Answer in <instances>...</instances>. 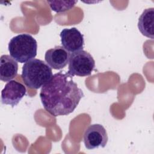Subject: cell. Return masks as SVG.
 I'll return each instance as SVG.
<instances>
[{"mask_svg": "<svg viewBox=\"0 0 154 154\" xmlns=\"http://www.w3.org/2000/svg\"><path fill=\"white\" fill-rule=\"evenodd\" d=\"M68 73L58 72L42 87L40 97L44 108L54 117L72 113L84 96Z\"/></svg>", "mask_w": 154, "mask_h": 154, "instance_id": "cell-1", "label": "cell"}, {"mask_svg": "<svg viewBox=\"0 0 154 154\" xmlns=\"http://www.w3.org/2000/svg\"><path fill=\"white\" fill-rule=\"evenodd\" d=\"M21 76L26 87L37 90L51 78L52 68L45 61L34 58L23 64Z\"/></svg>", "mask_w": 154, "mask_h": 154, "instance_id": "cell-2", "label": "cell"}, {"mask_svg": "<svg viewBox=\"0 0 154 154\" xmlns=\"http://www.w3.org/2000/svg\"><path fill=\"white\" fill-rule=\"evenodd\" d=\"M8 49L13 58L20 63H24L36 57L37 43L31 35L20 34L11 38Z\"/></svg>", "mask_w": 154, "mask_h": 154, "instance_id": "cell-3", "label": "cell"}, {"mask_svg": "<svg viewBox=\"0 0 154 154\" xmlns=\"http://www.w3.org/2000/svg\"><path fill=\"white\" fill-rule=\"evenodd\" d=\"M94 67L95 61L91 55L81 50L70 54L67 73L72 76H87L91 75Z\"/></svg>", "mask_w": 154, "mask_h": 154, "instance_id": "cell-4", "label": "cell"}, {"mask_svg": "<svg viewBox=\"0 0 154 154\" xmlns=\"http://www.w3.org/2000/svg\"><path fill=\"white\" fill-rule=\"evenodd\" d=\"M108 140V137L105 128L100 124L89 126L84 134V143L88 150L105 147Z\"/></svg>", "mask_w": 154, "mask_h": 154, "instance_id": "cell-5", "label": "cell"}, {"mask_svg": "<svg viewBox=\"0 0 154 154\" xmlns=\"http://www.w3.org/2000/svg\"><path fill=\"white\" fill-rule=\"evenodd\" d=\"M24 85L14 80L8 81L1 91V103L14 108L26 94Z\"/></svg>", "mask_w": 154, "mask_h": 154, "instance_id": "cell-6", "label": "cell"}, {"mask_svg": "<svg viewBox=\"0 0 154 154\" xmlns=\"http://www.w3.org/2000/svg\"><path fill=\"white\" fill-rule=\"evenodd\" d=\"M60 36L63 47L69 52L73 53L83 50L84 35L76 28H64L61 31Z\"/></svg>", "mask_w": 154, "mask_h": 154, "instance_id": "cell-7", "label": "cell"}, {"mask_svg": "<svg viewBox=\"0 0 154 154\" xmlns=\"http://www.w3.org/2000/svg\"><path fill=\"white\" fill-rule=\"evenodd\" d=\"M70 54L63 46H55L46 51L45 54L46 63L52 69L60 70L69 63Z\"/></svg>", "mask_w": 154, "mask_h": 154, "instance_id": "cell-8", "label": "cell"}, {"mask_svg": "<svg viewBox=\"0 0 154 154\" xmlns=\"http://www.w3.org/2000/svg\"><path fill=\"white\" fill-rule=\"evenodd\" d=\"M18 71L17 61L8 55H2L0 58V79L8 82L14 79Z\"/></svg>", "mask_w": 154, "mask_h": 154, "instance_id": "cell-9", "label": "cell"}, {"mask_svg": "<svg viewBox=\"0 0 154 154\" xmlns=\"http://www.w3.org/2000/svg\"><path fill=\"white\" fill-rule=\"evenodd\" d=\"M154 8L145 9L138 19V28L141 33L151 39H153Z\"/></svg>", "mask_w": 154, "mask_h": 154, "instance_id": "cell-10", "label": "cell"}, {"mask_svg": "<svg viewBox=\"0 0 154 154\" xmlns=\"http://www.w3.org/2000/svg\"><path fill=\"white\" fill-rule=\"evenodd\" d=\"M47 2L52 10L61 13L70 10L75 5L78 1H48Z\"/></svg>", "mask_w": 154, "mask_h": 154, "instance_id": "cell-11", "label": "cell"}]
</instances>
